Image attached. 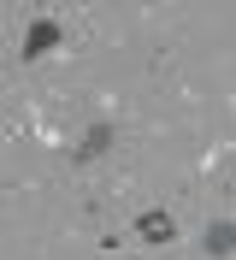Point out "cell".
<instances>
[{"label":"cell","mask_w":236,"mask_h":260,"mask_svg":"<svg viewBox=\"0 0 236 260\" xmlns=\"http://www.w3.org/2000/svg\"><path fill=\"white\" fill-rule=\"evenodd\" d=\"M107 148H112V124H107V118H94V124L83 130V148H77V154L94 160V154H107Z\"/></svg>","instance_id":"4"},{"label":"cell","mask_w":236,"mask_h":260,"mask_svg":"<svg viewBox=\"0 0 236 260\" xmlns=\"http://www.w3.org/2000/svg\"><path fill=\"white\" fill-rule=\"evenodd\" d=\"M59 42H65V24H59V18H30V30H24V48H18V53H24V59H42V53H53Z\"/></svg>","instance_id":"1"},{"label":"cell","mask_w":236,"mask_h":260,"mask_svg":"<svg viewBox=\"0 0 236 260\" xmlns=\"http://www.w3.org/2000/svg\"><path fill=\"white\" fill-rule=\"evenodd\" d=\"M136 237H142V243H172V237H177L172 213H165V207H148V213L136 219Z\"/></svg>","instance_id":"2"},{"label":"cell","mask_w":236,"mask_h":260,"mask_svg":"<svg viewBox=\"0 0 236 260\" xmlns=\"http://www.w3.org/2000/svg\"><path fill=\"white\" fill-rule=\"evenodd\" d=\"M230 248H236V225L230 219H213V225H207V254L230 260Z\"/></svg>","instance_id":"3"}]
</instances>
